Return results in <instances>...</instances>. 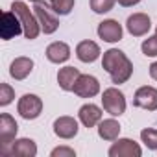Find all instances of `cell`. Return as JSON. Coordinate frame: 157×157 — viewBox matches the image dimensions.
I'll use <instances>...</instances> for the list:
<instances>
[{"label": "cell", "instance_id": "cell-1", "mask_svg": "<svg viewBox=\"0 0 157 157\" xmlns=\"http://www.w3.org/2000/svg\"><path fill=\"white\" fill-rule=\"evenodd\" d=\"M102 68L111 76V82L115 85L126 83L129 78H131V74H133V63L118 48H109V50L104 52Z\"/></svg>", "mask_w": 157, "mask_h": 157}, {"label": "cell", "instance_id": "cell-2", "mask_svg": "<svg viewBox=\"0 0 157 157\" xmlns=\"http://www.w3.org/2000/svg\"><path fill=\"white\" fill-rule=\"evenodd\" d=\"M11 11H15L19 15L21 22H22V28H24V37L30 39V41L37 39V35L41 33V24H39L35 13L24 2H21V0H17V2L11 4Z\"/></svg>", "mask_w": 157, "mask_h": 157}, {"label": "cell", "instance_id": "cell-3", "mask_svg": "<svg viewBox=\"0 0 157 157\" xmlns=\"http://www.w3.org/2000/svg\"><path fill=\"white\" fill-rule=\"evenodd\" d=\"M33 13L41 24V32L44 35H52L54 32H57L59 28V19H57V13L54 11V8L46 2H43V0H39V2H35L33 6Z\"/></svg>", "mask_w": 157, "mask_h": 157}, {"label": "cell", "instance_id": "cell-4", "mask_svg": "<svg viewBox=\"0 0 157 157\" xmlns=\"http://www.w3.org/2000/svg\"><path fill=\"white\" fill-rule=\"evenodd\" d=\"M102 105L105 109V113H109L111 117H120L126 113V96L122 91H118L117 87H109L102 93Z\"/></svg>", "mask_w": 157, "mask_h": 157}, {"label": "cell", "instance_id": "cell-5", "mask_svg": "<svg viewBox=\"0 0 157 157\" xmlns=\"http://www.w3.org/2000/svg\"><path fill=\"white\" fill-rule=\"evenodd\" d=\"M17 111L24 120H35L43 113V100L37 94H24L19 98Z\"/></svg>", "mask_w": 157, "mask_h": 157}, {"label": "cell", "instance_id": "cell-6", "mask_svg": "<svg viewBox=\"0 0 157 157\" xmlns=\"http://www.w3.org/2000/svg\"><path fill=\"white\" fill-rule=\"evenodd\" d=\"M17 131H19V124L11 115L8 113L0 115V153H4L11 146V142L17 137Z\"/></svg>", "mask_w": 157, "mask_h": 157}, {"label": "cell", "instance_id": "cell-7", "mask_svg": "<svg viewBox=\"0 0 157 157\" xmlns=\"http://www.w3.org/2000/svg\"><path fill=\"white\" fill-rule=\"evenodd\" d=\"M21 33H24L22 22L19 19V15L15 11H4L2 13V22H0V35H2L4 41L15 39Z\"/></svg>", "mask_w": 157, "mask_h": 157}, {"label": "cell", "instance_id": "cell-8", "mask_svg": "<svg viewBox=\"0 0 157 157\" xmlns=\"http://www.w3.org/2000/svg\"><path fill=\"white\" fill-rule=\"evenodd\" d=\"M109 157H140L142 148L131 139H117L109 148Z\"/></svg>", "mask_w": 157, "mask_h": 157}, {"label": "cell", "instance_id": "cell-9", "mask_svg": "<svg viewBox=\"0 0 157 157\" xmlns=\"http://www.w3.org/2000/svg\"><path fill=\"white\" fill-rule=\"evenodd\" d=\"M133 105L146 111H157V89L151 85L139 87L133 94Z\"/></svg>", "mask_w": 157, "mask_h": 157}, {"label": "cell", "instance_id": "cell-10", "mask_svg": "<svg viewBox=\"0 0 157 157\" xmlns=\"http://www.w3.org/2000/svg\"><path fill=\"white\" fill-rule=\"evenodd\" d=\"M72 93L80 98H94L100 93V82L91 74H82L72 89Z\"/></svg>", "mask_w": 157, "mask_h": 157}, {"label": "cell", "instance_id": "cell-11", "mask_svg": "<svg viewBox=\"0 0 157 157\" xmlns=\"http://www.w3.org/2000/svg\"><path fill=\"white\" fill-rule=\"evenodd\" d=\"M52 128H54L56 137L65 139V140L74 139V137L78 135V131H80L78 120H76L74 117H59V118L54 120V126H52Z\"/></svg>", "mask_w": 157, "mask_h": 157}, {"label": "cell", "instance_id": "cell-12", "mask_svg": "<svg viewBox=\"0 0 157 157\" xmlns=\"http://www.w3.org/2000/svg\"><path fill=\"white\" fill-rule=\"evenodd\" d=\"M96 32H98V37L102 41H105V43H118L122 39V33H124L122 24L118 21H115V19L102 21L98 24V30Z\"/></svg>", "mask_w": 157, "mask_h": 157}, {"label": "cell", "instance_id": "cell-13", "mask_svg": "<svg viewBox=\"0 0 157 157\" xmlns=\"http://www.w3.org/2000/svg\"><path fill=\"white\" fill-rule=\"evenodd\" d=\"M10 157H35L37 155V144L32 139H15L11 146L2 153Z\"/></svg>", "mask_w": 157, "mask_h": 157}, {"label": "cell", "instance_id": "cell-14", "mask_svg": "<svg viewBox=\"0 0 157 157\" xmlns=\"http://www.w3.org/2000/svg\"><path fill=\"white\" fill-rule=\"evenodd\" d=\"M151 28V21L146 13H133L128 17L126 21V30L129 32V35L133 37H142L150 32Z\"/></svg>", "mask_w": 157, "mask_h": 157}, {"label": "cell", "instance_id": "cell-15", "mask_svg": "<svg viewBox=\"0 0 157 157\" xmlns=\"http://www.w3.org/2000/svg\"><path fill=\"white\" fill-rule=\"evenodd\" d=\"M32 70H33V61L30 57H24V56L15 57L11 61V65H10V76L17 82L26 80V78L32 74Z\"/></svg>", "mask_w": 157, "mask_h": 157}, {"label": "cell", "instance_id": "cell-16", "mask_svg": "<svg viewBox=\"0 0 157 157\" xmlns=\"http://www.w3.org/2000/svg\"><path fill=\"white\" fill-rule=\"evenodd\" d=\"M102 109L94 104H83L80 107V111H78V118H80V122L85 126V128H94L100 124L102 120Z\"/></svg>", "mask_w": 157, "mask_h": 157}, {"label": "cell", "instance_id": "cell-17", "mask_svg": "<svg viewBox=\"0 0 157 157\" xmlns=\"http://www.w3.org/2000/svg\"><path fill=\"white\" fill-rule=\"evenodd\" d=\"M100 54H102L100 46L94 41H89V39L78 43V46H76V57L82 63H94L100 57Z\"/></svg>", "mask_w": 157, "mask_h": 157}, {"label": "cell", "instance_id": "cell-18", "mask_svg": "<svg viewBox=\"0 0 157 157\" xmlns=\"http://www.w3.org/2000/svg\"><path fill=\"white\" fill-rule=\"evenodd\" d=\"M46 59L50 63H56V65L68 61L70 59V46L63 41H56V43L48 44L46 46Z\"/></svg>", "mask_w": 157, "mask_h": 157}, {"label": "cell", "instance_id": "cell-19", "mask_svg": "<svg viewBox=\"0 0 157 157\" xmlns=\"http://www.w3.org/2000/svg\"><path fill=\"white\" fill-rule=\"evenodd\" d=\"M80 76L82 74H80V70H78L76 67H63L57 72V85L63 91L70 93L74 89V85H76V82H78V78H80Z\"/></svg>", "mask_w": 157, "mask_h": 157}, {"label": "cell", "instance_id": "cell-20", "mask_svg": "<svg viewBox=\"0 0 157 157\" xmlns=\"http://www.w3.org/2000/svg\"><path fill=\"white\" fill-rule=\"evenodd\" d=\"M120 129L122 128H120L118 120L105 118V120H100V124H98V137L104 140H117L120 135Z\"/></svg>", "mask_w": 157, "mask_h": 157}, {"label": "cell", "instance_id": "cell-21", "mask_svg": "<svg viewBox=\"0 0 157 157\" xmlns=\"http://www.w3.org/2000/svg\"><path fill=\"white\" fill-rule=\"evenodd\" d=\"M140 140L148 150H157V128H146L140 131Z\"/></svg>", "mask_w": 157, "mask_h": 157}, {"label": "cell", "instance_id": "cell-22", "mask_svg": "<svg viewBox=\"0 0 157 157\" xmlns=\"http://www.w3.org/2000/svg\"><path fill=\"white\" fill-rule=\"evenodd\" d=\"M48 4L57 15H68L74 10V0H48Z\"/></svg>", "mask_w": 157, "mask_h": 157}, {"label": "cell", "instance_id": "cell-23", "mask_svg": "<svg viewBox=\"0 0 157 157\" xmlns=\"http://www.w3.org/2000/svg\"><path fill=\"white\" fill-rule=\"evenodd\" d=\"M115 4H117V0H91V10L98 15H104L111 11Z\"/></svg>", "mask_w": 157, "mask_h": 157}, {"label": "cell", "instance_id": "cell-24", "mask_svg": "<svg viewBox=\"0 0 157 157\" xmlns=\"http://www.w3.org/2000/svg\"><path fill=\"white\" fill-rule=\"evenodd\" d=\"M140 50L146 57H157V35H151L142 41Z\"/></svg>", "mask_w": 157, "mask_h": 157}, {"label": "cell", "instance_id": "cell-25", "mask_svg": "<svg viewBox=\"0 0 157 157\" xmlns=\"http://www.w3.org/2000/svg\"><path fill=\"white\" fill-rule=\"evenodd\" d=\"M13 98H15V91L11 89V85H8V83L0 85V105L2 107L10 105L13 102Z\"/></svg>", "mask_w": 157, "mask_h": 157}, {"label": "cell", "instance_id": "cell-26", "mask_svg": "<svg viewBox=\"0 0 157 157\" xmlns=\"http://www.w3.org/2000/svg\"><path fill=\"white\" fill-rule=\"evenodd\" d=\"M50 155L52 157H76V151L72 148H68V146H57V148L52 150Z\"/></svg>", "mask_w": 157, "mask_h": 157}, {"label": "cell", "instance_id": "cell-27", "mask_svg": "<svg viewBox=\"0 0 157 157\" xmlns=\"http://www.w3.org/2000/svg\"><path fill=\"white\" fill-rule=\"evenodd\" d=\"M117 2H118L120 6H124V8H131V6H137L140 0H117Z\"/></svg>", "mask_w": 157, "mask_h": 157}, {"label": "cell", "instance_id": "cell-28", "mask_svg": "<svg viewBox=\"0 0 157 157\" xmlns=\"http://www.w3.org/2000/svg\"><path fill=\"white\" fill-rule=\"evenodd\" d=\"M150 76H151V80H155V82H157V61L150 65Z\"/></svg>", "mask_w": 157, "mask_h": 157}, {"label": "cell", "instance_id": "cell-29", "mask_svg": "<svg viewBox=\"0 0 157 157\" xmlns=\"http://www.w3.org/2000/svg\"><path fill=\"white\" fill-rule=\"evenodd\" d=\"M30 2H39V0H30Z\"/></svg>", "mask_w": 157, "mask_h": 157}, {"label": "cell", "instance_id": "cell-30", "mask_svg": "<svg viewBox=\"0 0 157 157\" xmlns=\"http://www.w3.org/2000/svg\"><path fill=\"white\" fill-rule=\"evenodd\" d=\"M155 35H157V26H155Z\"/></svg>", "mask_w": 157, "mask_h": 157}]
</instances>
